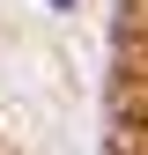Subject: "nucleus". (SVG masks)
Listing matches in <instances>:
<instances>
[{"label":"nucleus","instance_id":"nucleus-1","mask_svg":"<svg viewBox=\"0 0 148 155\" xmlns=\"http://www.w3.org/2000/svg\"><path fill=\"white\" fill-rule=\"evenodd\" d=\"M59 8H67V0H59Z\"/></svg>","mask_w":148,"mask_h":155}]
</instances>
